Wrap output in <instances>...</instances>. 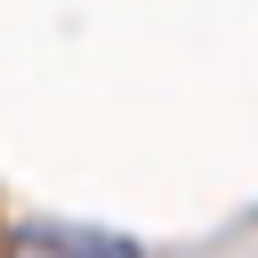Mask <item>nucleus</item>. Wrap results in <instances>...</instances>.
<instances>
[{"label": "nucleus", "instance_id": "obj_1", "mask_svg": "<svg viewBox=\"0 0 258 258\" xmlns=\"http://www.w3.org/2000/svg\"><path fill=\"white\" fill-rule=\"evenodd\" d=\"M8 258H137V242L121 234H89V226H16Z\"/></svg>", "mask_w": 258, "mask_h": 258}]
</instances>
